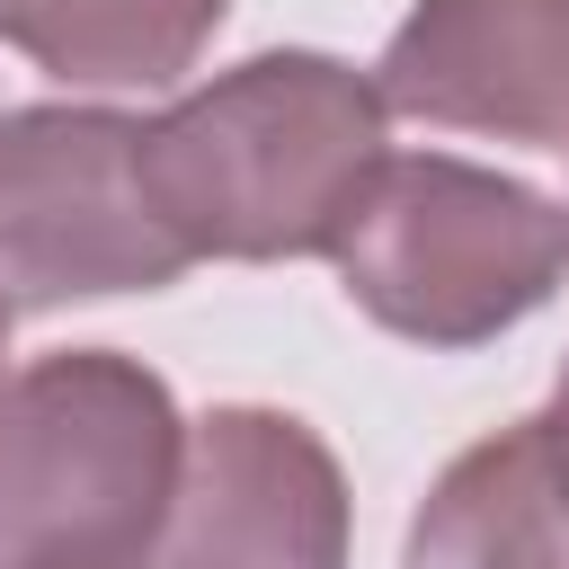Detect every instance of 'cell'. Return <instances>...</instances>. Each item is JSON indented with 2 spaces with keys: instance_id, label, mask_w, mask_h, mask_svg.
I'll return each instance as SVG.
<instances>
[{
  "instance_id": "obj_4",
  "label": "cell",
  "mask_w": 569,
  "mask_h": 569,
  "mask_svg": "<svg viewBox=\"0 0 569 569\" xmlns=\"http://www.w3.org/2000/svg\"><path fill=\"white\" fill-rule=\"evenodd\" d=\"M196 258L142 178V124L116 107L0 116V311L160 293Z\"/></svg>"
},
{
  "instance_id": "obj_9",
  "label": "cell",
  "mask_w": 569,
  "mask_h": 569,
  "mask_svg": "<svg viewBox=\"0 0 569 569\" xmlns=\"http://www.w3.org/2000/svg\"><path fill=\"white\" fill-rule=\"evenodd\" d=\"M533 427H542V445H551V453H560V471H569V356H560V382H551V409H542Z\"/></svg>"
},
{
  "instance_id": "obj_6",
  "label": "cell",
  "mask_w": 569,
  "mask_h": 569,
  "mask_svg": "<svg viewBox=\"0 0 569 569\" xmlns=\"http://www.w3.org/2000/svg\"><path fill=\"white\" fill-rule=\"evenodd\" d=\"M373 89L391 116L489 133L525 151H569V0H418Z\"/></svg>"
},
{
  "instance_id": "obj_3",
  "label": "cell",
  "mask_w": 569,
  "mask_h": 569,
  "mask_svg": "<svg viewBox=\"0 0 569 569\" xmlns=\"http://www.w3.org/2000/svg\"><path fill=\"white\" fill-rule=\"evenodd\" d=\"M187 418L124 347H62L0 391V569H133L169 516Z\"/></svg>"
},
{
  "instance_id": "obj_5",
  "label": "cell",
  "mask_w": 569,
  "mask_h": 569,
  "mask_svg": "<svg viewBox=\"0 0 569 569\" xmlns=\"http://www.w3.org/2000/svg\"><path fill=\"white\" fill-rule=\"evenodd\" d=\"M133 569H347V471L293 409L222 400L187 418L178 489Z\"/></svg>"
},
{
  "instance_id": "obj_10",
  "label": "cell",
  "mask_w": 569,
  "mask_h": 569,
  "mask_svg": "<svg viewBox=\"0 0 569 569\" xmlns=\"http://www.w3.org/2000/svg\"><path fill=\"white\" fill-rule=\"evenodd\" d=\"M0 391H9V311H0Z\"/></svg>"
},
{
  "instance_id": "obj_8",
  "label": "cell",
  "mask_w": 569,
  "mask_h": 569,
  "mask_svg": "<svg viewBox=\"0 0 569 569\" xmlns=\"http://www.w3.org/2000/svg\"><path fill=\"white\" fill-rule=\"evenodd\" d=\"M222 9L231 0H0V44L62 89H178Z\"/></svg>"
},
{
  "instance_id": "obj_2",
  "label": "cell",
  "mask_w": 569,
  "mask_h": 569,
  "mask_svg": "<svg viewBox=\"0 0 569 569\" xmlns=\"http://www.w3.org/2000/svg\"><path fill=\"white\" fill-rule=\"evenodd\" d=\"M329 258L373 329L489 347L569 284V204L453 151H382Z\"/></svg>"
},
{
  "instance_id": "obj_7",
  "label": "cell",
  "mask_w": 569,
  "mask_h": 569,
  "mask_svg": "<svg viewBox=\"0 0 569 569\" xmlns=\"http://www.w3.org/2000/svg\"><path fill=\"white\" fill-rule=\"evenodd\" d=\"M400 569H569V471L533 418L462 445L436 471Z\"/></svg>"
},
{
  "instance_id": "obj_1",
  "label": "cell",
  "mask_w": 569,
  "mask_h": 569,
  "mask_svg": "<svg viewBox=\"0 0 569 569\" xmlns=\"http://www.w3.org/2000/svg\"><path fill=\"white\" fill-rule=\"evenodd\" d=\"M382 89L338 53H249L142 124V178L187 258H329L382 169Z\"/></svg>"
}]
</instances>
